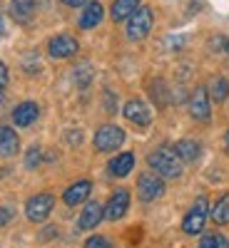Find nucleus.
<instances>
[{
    "mask_svg": "<svg viewBox=\"0 0 229 248\" xmlns=\"http://www.w3.org/2000/svg\"><path fill=\"white\" fill-rule=\"evenodd\" d=\"M147 164L162 176V179H177L182 176V159L177 156L175 149H167V147H159L155 149L150 156H147Z\"/></svg>",
    "mask_w": 229,
    "mask_h": 248,
    "instance_id": "1",
    "label": "nucleus"
},
{
    "mask_svg": "<svg viewBox=\"0 0 229 248\" xmlns=\"http://www.w3.org/2000/svg\"><path fill=\"white\" fill-rule=\"evenodd\" d=\"M207 214H210V201H207V196H199L194 203H192V209L184 214L182 218V231L187 236H197L204 231V223H207Z\"/></svg>",
    "mask_w": 229,
    "mask_h": 248,
    "instance_id": "2",
    "label": "nucleus"
},
{
    "mask_svg": "<svg viewBox=\"0 0 229 248\" xmlns=\"http://www.w3.org/2000/svg\"><path fill=\"white\" fill-rule=\"evenodd\" d=\"M152 23H155L152 10L144 8V5H140V8L127 17V37H130V40H142V37H147L150 30H152Z\"/></svg>",
    "mask_w": 229,
    "mask_h": 248,
    "instance_id": "3",
    "label": "nucleus"
},
{
    "mask_svg": "<svg viewBox=\"0 0 229 248\" xmlns=\"http://www.w3.org/2000/svg\"><path fill=\"white\" fill-rule=\"evenodd\" d=\"M53 206H55V196H53V194H48V191L35 194V196H30L28 203H25V216H28V221H33V223H43V221L53 214Z\"/></svg>",
    "mask_w": 229,
    "mask_h": 248,
    "instance_id": "4",
    "label": "nucleus"
},
{
    "mask_svg": "<svg viewBox=\"0 0 229 248\" xmlns=\"http://www.w3.org/2000/svg\"><path fill=\"white\" fill-rule=\"evenodd\" d=\"M124 144V132L115 124H105L95 132V149L97 152H117Z\"/></svg>",
    "mask_w": 229,
    "mask_h": 248,
    "instance_id": "5",
    "label": "nucleus"
},
{
    "mask_svg": "<svg viewBox=\"0 0 229 248\" xmlns=\"http://www.w3.org/2000/svg\"><path fill=\"white\" fill-rule=\"evenodd\" d=\"M137 194L144 203L157 201L164 194V179L159 174H140L137 179Z\"/></svg>",
    "mask_w": 229,
    "mask_h": 248,
    "instance_id": "6",
    "label": "nucleus"
},
{
    "mask_svg": "<svg viewBox=\"0 0 229 248\" xmlns=\"http://www.w3.org/2000/svg\"><path fill=\"white\" fill-rule=\"evenodd\" d=\"M77 50H80L77 40H75L72 35H68V32L55 35L50 43H48V52H50V57H55V60H70V57L77 55Z\"/></svg>",
    "mask_w": 229,
    "mask_h": 248,
    "instance_id": "7",
    "label": "nucleus"
},
{
    "mask_svg": "<svg viewBox=\"0 0 229 248\" xmlns=\"http://www.w3.org/2000/svg\"><path fill=\"white\" fill-rule=\"evenodd\" d=\"M190 114L197 122H210L212 117V107H210V92L207 87H197L190 97Z\"/></svg>",
    "mask_w": 229,
    "mask_h": 248,
    "instance_id": "8",
    "label": "nucleus"
},
{
    "mask_svg": "<svg viewBox=\"0 0 229 248\" xmlns=\"http://www.w3.org/2000/svg\"><path fill=\"white\" fill-rule=\"evenodd\" d=\"M122 117L127 122H132V124H137V127H147V124L152 122V112L142 99H130L127 105L122 107Z\"/></svg>",
    "mask_w": 229,
    "mask_h": 248,
    "instance_id": "9",
    "label": "nucleus"
},
{
    "mask_svg": "<svg viewBox=\"0 0 229 248\" xmlns=\"http://www.w3.org/2000/svg\"><path fill=\"white\" fill-rule=\"evenodd\" d=\"M130 209V191L127 189H117L112 191L107 206H105V218L107 221H120Z\"/></svg>",
    "mask_w": 229,
    "mask_h": 248,
    "instance_id": "10",
    "label": "nucleus"
},
{
    "mask_svg": "<svg viewBox=\"0 0 229 248\" xmlns=\"http://www.w3.org/2000/svg\"><path fill=\"white\" fill-rule=\"evenodd\" d=\"M102 218H105V206L97 203V201H90L85 209H82L80 218H77V229L80 231H90V229H95Z\"/></svg>",
    "mask_w": 229,
    "mask_h": 248,
    "instance_id": "11",
    "label": "nucleus"
},
{
    "mask_svg": "<svg viewBox=\"0 0 229 248\" xmlns=\"http://www.w3.org/2000/svg\"><path fill=\"white\" fill-rule=\"evenodd\" d=\"M90 191H92V181H88V179L75 181L72 186H68V189H65V194H62V201H65L68 206H80L82 201H88Z\"/></svg>",
    "mask_w": 229,
    "mask_h": 248,
    "instance_id": "12",
    "label": "nucleus"
},
{
    "mask_svg": "<svg viewBox=\"0 0 229 248\" xmlns=\"http://www.w3.org/2000/svg\"><path fill=\"white\" fill-rule=\"evenodd\" d=\"M132 169H135V154H132V152H122V154H117L115 159H110V164H107L110 176H117V179L127 176Z\"/></svg>",
    "mask_w": 229,
    "mask_h": 248,
    "instance_id": "13",
    "label": "nucleus"
},
{
    "mask_svg": "<svg viewBox=\"0 0 229 248\" xmlns=\"http://www.w3.org/2000/svg\"><path fill=\"white\" fill-rule=\"evenodd\" d=\"M40 117V109L35 102H20V105L13 109V122L18 127H30V124Z\"/></svg>",
    "mask_w": 229,
    "mask_h": 248,
    "instance_id": "14",
    "label": "nucleus"
},
{
    "mask_svg": "<svg viewBox=\"0 0 229 248\" xmlns=\"http://www.w3.org/2000/svg\"><path fill=\"white\" fill-rule=\"evenodd\" d=\"M102 17H105V8H102L100 3H85V10H82L77 23H80L82 30H92L95 25L102 23Z\"/></svg>",
    "mask_w": 229,
    "mask_h": 248,
    "instance_id": "15",
    "label": "nucleus"
},
{
    "mask_svg": "<svg viewBox=\"0 0 229 248\" xmlns=\"http://www.w3.org/2000/svg\"><path fill=\"white\" fill-rule=\"evenodd\" d=\"M18 152H20V139H18L15 129L0 127V156L10 159V156H15Z\"/></svg>",
    "mask_w": 229,
    "mask_h": 248,
    "instance_id": "16",
    "label": "nucleus"
},
{
    "mask_svg": "<svg viewBox=\"0 0 229 248\" xmlns=\"http://www.w3.org/2000/svg\"><path fill=\"white\" fill-rule=\"evenodd\" d=\"M10 15L18 23H30L35 15V0H10Z\"/></svg>",
    "mask_w": 229,
    "mask_h": 248,
    "instance_id": "17",
    "label": "nucleus"
},
{
    "mask_svg": "<svg viewBox=\"0 0 229 248\" xmlns=\"http://www.w3.org/2000/svg\"><path fill=\"white\" fill-rule=\"evenodd\" d=\"M175 152H177V156L182 161H197L199 154H202V147H199L194 139H179L175 144Z\"/></svg>",
    "mask_w": 229,
    "mask_h": 248,
    "instance_id": "18",
    "label": "nucleus"
},
{
    "mask_svg": "<svg viewBox=\"0 0 229 248\" xmlns=\"http://www.w3.org/2000/svg\"><path fill=\"white\" fill-rule=\"evenodd\" d=\"M137 8H140V0H115L110 13H112V20H115V23H122V20H127Z\"/></svg>",
    "mask_w": 229,
    "mask_h": 248,
    "instance_id": "19",
    "label": "nucleus"
},
{
    "mask_svg": "<svg viewBox=\"0 0 229 248\" xmlns=\"http://www.w3.org/2000/svg\"><path fill=\"white\" fill-rule=\"evenodd\" d=\"M210 99H214V102H224L227 97H229V79L227 77H212V82H210Z\"/></svg>",
    "mask_w": 229,
    "mask_h": 248,
    "instance_id": "20",
    "label": "nucleus"
},
{
    "mask_svg": "<svg viewBox=\"0 0 229 248\" xmlns=\"http://www.w3.org/2000/svg\"><path fill=\"white\" fill-rule=\"evenodd\" d=\"M212 221H214L217 226L229 223V194H224V196L214 203V209H212Z\"/></svg>",
    "mask_w": 229,
    "mask_h": 248,
    "instance_id": "21",
    "label": "nucleus"
},
{
    "mask_svg": "<svg viewBox=\"0 0 229 248\" xmlns=\"http://www.w3.org/2000/svg\"><path fill=\"white\" fill-rule=\"evenodd\" d=\"M75 82H77L80 87H88L90 82H92V67H90V65L77 67V70H75Z\"/></svg>",
    "mask_w": 229,
    "mask_h": 248,
    "instance_id": "22",
    "label": "nucleus"
},
{
    "mask_svg": "<svg viewBox=\"0 0 229 248\" xmlns=\"http://www.w3.org/2000/svg\"><path fill=\"white\" fill-rule=\"evenodd\" d=\"M40 161H43V152H40V147H30L28 154H25V167L35 169V167H40Z\"/></svg>",
    "mask_w": 229,
    "mask_h": 248,
    "instance_id": "23",
    "label": "nucleus"
},
{
    "mask_svg": "<svg viewBox=\"0 0 229 248\" xmlns=\"http://www.w3.org/2000/svg\"><path fill=\"white\" fill-rule=\"evenodd\" d=\"M85 248H112V241L105 236H90L85 241Z\"/></svg>",
    "mask_w": 229,
    "mask_h": 248,
    "instance_id": "24",
    "label": "nucleus"
},
{
    "mask_svg": "<svg viewBox=\"0 0 229 248\" xmlns=\"http://www.w3.org/2000/svg\"><path fill=\"white\" fill-rule=\"evenodd\" d=\"M199 248H217V233H204L199 241Z\"/></svg>",
    "mask_w": 229,
    "mask_h": 248,
    "instance_id": "25",
    "label": "nucleus"
},
{
    "mask_svg": "<svg viewBox=\"0 0 229 248\" xmlns=\"http://www.w3.org/2000/svg\"><path fill=\"white\" fill-rule=\"evenodd\" d=\"M10 218H13V209L10 206H0V226L10 223Z\"/></svg>",
    "mask_w": 229,
    "mask_h": 248,
    "instance_id": "26",
    "label": "nucleus"
},
{
    "mask_svg": "<svg viewBox=\"0 0 229 248\" xmlns=\"http://www.w3.org/2000/svg\"><path fill=\"white\" fill-rule=\"evenodd\" d=\"M8 79H10L8 67H5V62H0V87H5V85H8Z\"/></svg>",
    "mask_w": 229,
    "mask_h": 248,
    "instance_id": "27",
    "label": "nucleus"
},
{
    "mask_svg": "<svg viewBox=\"0 0 229 248\" xmlns=\"http://www.w3.org/2000/svg\"><path fill=\"white\" fill-rule=\"evenodd\" d=\"M55 233H57L55 226H48V229L43 231V238H45V241H50V238H55Z\"/></svg>",
    "mask_w": 229,
    "mask_h": 248,
    "instance_id": "28",
    "label": "nucleus"
},
{
    "mask_svg": "<svg viewBox=\"0 0 229 248\" xmlns=\"http://www.w3.org/2000/svg\"><path fill=\"white\" fill-rule=\"evenodd\" d=\"M62 3H65L68 8H80V5H85L88 0H62Z\"/></svg>",
    "mask_w": 229,
    "mask_h": 248,
    "instance_id": "29",
    "label": "nucleus"
},
{
    "mask_svg": "<svg viewBox=\"0 0 229 248\" xmlns=\"http://www.w3.org/2000/svg\"><path fill=\"white\" fill-rule=\"evenodd\" d=\"M217 248H229V241L222 233H217Z\"/></svg>",
    "mask_w": 229,
    "mask_h": 248,
    "instance_id": "30",
    "label": "nucleus"
},
{
    "mask_svg": "<svg viewBox=\"0 0 229 248\" xmlns=\"http://www.w3.org/2000/svg\"><path fill=\"white\" fill-rule=\"evenodd\" d=\"M5 35V20H3V15H0V37Z\"/></svg>",
    "mask_w": 229,
    "mask_h": 248,
    "instance_id": "31",
    "label": "nucleus"
},
{
    "mask_svg": "<svg viewBox=\"0 0 229 248\" xmlns=\"http://www.w3.org/2000/svg\"><path fill=\"white\" fill-rule=\"evenodd\" d=\"M224 149L229 152V129H227V134H224Z\"/></svg>",
    "mask_w": 229,
    "mask_h": 248,
    "instance_id": "32",
    "label": "nucleus"
},
{
    "mask_svg": "<svg viewBox=\"0 0 229 248\" xmlns=\"http://www.w3.org/2000/svg\"><path fill=\"white\" fill-rule=\"evenodd\" d=\"M5 102V94H3V87H0V105H3Z\"/></svg>",
    "mask_w": 229,
    "mask_h": 248,
    "instance_id": "33",
    "label": "nucleus"
},
{
    "mask_svg": "<svg viewBox=\"0 0 229 248\" xmlns=\"http://www.w3.org/2000/svg\"><path fill=\"white\" fill-rule=\"evenodd\" d=\"M224 50H227V52H229V40H227V45H224Z\"/></svg>",
    "mask_w": 229,
    "mask_h": 248,
    "instance_id": "34",
    "label": "nucleus"
}]
</instances>
